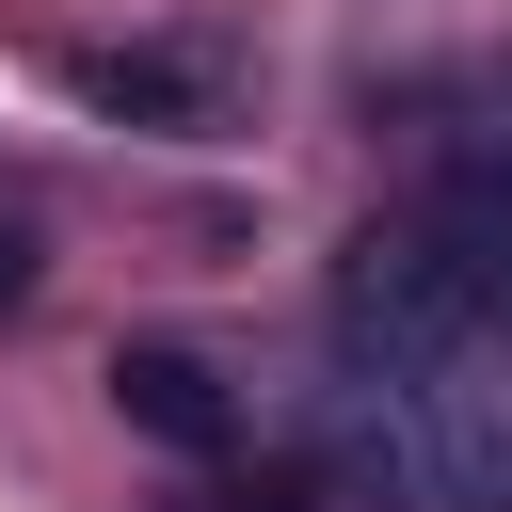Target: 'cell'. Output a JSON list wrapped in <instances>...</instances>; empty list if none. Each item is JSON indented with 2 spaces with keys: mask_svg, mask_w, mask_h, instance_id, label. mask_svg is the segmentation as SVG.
Segmentation results:
<instances>
[{
  "mask_svg": "<svg viewBox=\"0 0 512 512\" xmlns=\"http://www.w3.org/2000/svg\"><path fill=\"white\" fill-rule=\"evenodd\" d=\"M304 432L384 512H512V384H480V352H368V336H336V368L304 384Z\"/></svg>",
  "mask_w": 512,
  "mask_h": 512,
  "instance_id": "1",
  "label": "cell"
},
{
  "mask_svg": "<svg viewBox=\"0 0 512 512\" xmlns=\"http://www.w3.org/2000/svg\"><path fill=\"white\" fill-rule=\"evenodd\" d=\"M336 336H368V352H512V160H464L400 224H368L352 272H336Z\"/></svg>",
  "mask_w": 512,
  "mask_h": 512,
  "instance_id": "2",
  "label": "cell"
},
{
  "mask_svg": "<svg viewBox=\"0 0 512 512\" xmlns=\"http://www.w3.org/2000/svg\"><path fill=\"white\" fill-rule=\"evenodd\" d=\"M112 400L160 432V448H224L240 432V400H224V368L208 352H176V336H144V352H112Z\"/></svg>",
  "mask_w": 512,
  "mask_h": 512,
  "instance_id": "3",
  "label": "cell"
},
{
  "mask_svg": "<svg viewBox=\"0 0 512 512\" xmlns=\"http://www.w3.org/2000/svg\"><path fill=\"white\" fill-rule=\"evenodd\" d=\"M96 112H160V128H208V64H176V48H80L64 64Z\"/></svg>",
  "mask_w": 512,
  "mask_h": 512,
  "instance_id": "4",
  "label": "cell"
},
{
  "mask_svg": "<svg viewBox=\"0 0 512 512\" xmlns=\"http://www.w3.org/2000/svg\"><path fill=\"white\" fill-rule=\"evenodd\" d=\"M16 288H32V224L0 208V304H16Z\"/></svg>",
  "mask_w": 512,
  "mask_h": 512,
  "instance_id": "5",
  "label": "cell"
}]
</instances>
